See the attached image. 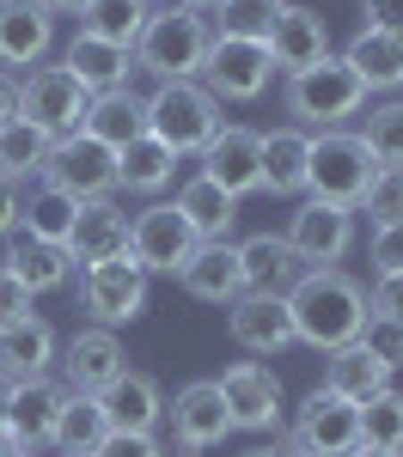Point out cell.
<instances>
[{"mask_svg":"<svg viewBox=\"0 0 403 457\" xmlns=\"http://www.w3.org/2000/svg\"><path fill=\"white\" fill-rule=\"evenodd\" d=\"M288 317H293V342L306 348H348L366 329V287L348 269H306L288 293Z\"/></svg>","mask_w":403,"mask_h":457,"instance_id":"cell-1","label":"cell"},{"mask_svg":"<svg viewBox=\"0 0 403 457\" xmlns=\"http://www.w3.org/2000/svg\"><path fill=\"white\" fill-rule=\"evenodd\" d=\"M208 12H196V6H178V0H159L153 12H147L141 37H135V73H147L153 86H165V79H196L202 62H208Z\"/></svg>","mask_w":403,"mask_h":457,"instance_id":"cell-2","label":"cell"},{"mask_svg":"<svg viewBox=\"0 0 403 457\" xmlns=\"http://www.w3.org/2000/svg\"><path fill=\"white\" fill-rule=\"evenodd\" d=\"M366 98H373V92L355 79V68H348L342 55H324L318 68L288 73V92H281L293 129H306V135H318V129H342L348 116H361V110H366Z\"/></svg>","mask_w":403,"mask_h":457,"instance_id":"cell-3","label":"cell"},{"mask_svg":"<svg viewBox=\"0 0 403 457\" xmlns=\"http://www.w3.org/2000/svg\"><path fill=\"white\" fill-rule=\"evenodd\" d=\"M373 177H379V165H373V153L355 129H318L312 135V146H306V195L312 202L355 213Z\"/></svg>","mask_w":403,"mask_h":457,"instance_id":"cell-4","label":"cell"},{"mask_svg":"<svg viewBox=\"0 0 403 457\" xmlns=\"http://www.w3.org/2000/svg\"><path fill=\"white\" fill-rule=\"evenodd\" d=\"M220 104L202 92V79H165L147 92V135L159 146H172L178 159H196L202 146L220 135Z\"/></svg>","mask_w":403,"mask_h":457,"instance_id":"cell-5","label":"cell"},{"mask_svg":"<svg viewBox=\"0 0 403 457\" xmlns=\"http://www.w3.org/2000/svg\"><path fill=\"white\" fill-rule=\"evenodd\" d=\"M86 110H92V92H86L62 62H43V68L19 73V116H25L31 129H43L49 141L80 135V129H86Z\"/></svg>","mask_w":403,"mask_h":457,"instance_id":"cell-6","label":"cell"},{"mask_svg":"<svg viewBox=\"0 0 403 457\" xmlns=\"http://www.w3.org/2000/svg\"><path fill=\"white\" fill-rule=\"evenodd\" d=\"M147 287H153V275L122 250V256H110V262L80 269V305H86L92 323L122 329V323H135V317L147 312Z\"/></svg>","mask_w":403,"mask_h":457,"instance_id":"cell-7","label":"cell"},{"mask_svg":"<svg viewBox=\"0 0 403 457\" xmlns=\"http://www.w3.org/2000/svg\"><path fill=\"white\" fill-rule=\"evenodd\" d=\"M196 79H202V92H208L220 110L226 104H256V98L269 92V79H275V62H269L263 43L214 37V43H208V62H202Z\"/></svg>","mask_w":403,"mask_h":457,"instance_id":"cell-8","label":"cell"},{"mask_svg":"<svg viewBox=\"0 0 403 457\" xmlns=\"http://www.w3.org/2000/svg\"><path fill=\"white\" fill-rule=\"evenodd\" d=\"M37 183L62 189L73 202H105V195H116V146L92 141L86 129L80 135H62V141L49 146V165H43Z\"/></svg>","mask_w":403,"mask_h":457,"instance_id":"cell-9","label":"cell"},{"mask_svg":"<svg viewBox=\"0 0 403 457\" xmlns=\"http://www.w3.org/2000/svg\"><path fill=\"white\" fill-rule=\"evenodd\" d=\"M288 445L299 457H348L355 445H361V409L342 403V396H330V390L318 385L299 409H293Z\"/></svg>","mask_w":403,"mask_h":457,"instance_id":"cell-10","label":"cell"},{"mask_svg":"<svg viewBox=\"0 0 403 457\" xmlns=\"http://www.w3.org/2000/svg\"><path fill=\"white\" fill-rule=\"evenodd\" d=\"M129 372V353H122V336L105 329V323H86V329H73L62 353H55V378L68 385V396H98L110 378H122Z\"/></svg>","mask_w":403,"mask_h":457,"instance_id":"cell-11","label":"cell"},{"mask_svg":"<svg viewBox=\"0 0 403 457\" xmlns=\"http://www.w3.org/2000/svg\"><path fill=\"white\" fill-rule=\"evenodd\" d=\"M202 245L189 232V220L178 213V202H147L141 213H129V256L147 275H178L189 262V250Z\"/></svg>","mask_w":403,"mask_h":457,"instance_id":"cell-12","label":"cell"},{"mask_svg":"<svg viewBox=\"0 0 403 457\" xmlns=\"http://www.w3.org/2000/svg\"><path fill=\"white\" fill-rule=\"evenodd\" d=\"M214 390H220V403H226V415H232V433H269V427H281V378H275V366L232 360L214 378Z\"/></svg>","mask_w":403,"mask_h":457,"instance_id":"cell-13","label":"cell"},{"mask_svg":"<svg viewBox=\"0 0 403 457\" xmlns=\"http://www.w3.org/2000/svg\"><path fill=\"white\" fill-rule=\"evenodd\" d=\"M281 238L293 245V256H299L306 269H342V256L355 250V213L299 195V208L288 213V232H281Z\"/></svg>","mask_w":403,"mask_h":457,"instance_id":"cell-14","label":"cell"},{"mask_svg":"<svg viewBox=\"0 0 403 457\" xmlns=\"http://www.w3.org/2000/svg\"><path fill=\"white\" fill-rule=\"evenodd\" d=\"M196 159H202V177L239 202L263 189V129H251V122H220V135Z\"/></svg>","mask_w":403,"mask_h":457,"instance_id":"cell-15","label":"cell"},{"mask_svg":"<svg viewBox=\"0 0 403 457\" xmlns=\"http://www.w3.org/2000/svg\"><path fill=\"white\" fill-rule=\"evenodd\" d=\"M226 336H232V348L251 353V360L288 353L293 348L288 299H275V293H239V299L226 305Z\"/></svg>","mask_w":403,"mask_h":457,"instance_id":"cell-16","label":"cell"},{"mask_svg":"<svg viewBox=\"0 0 403 457\" xmlns=\"http://www.w3.org/2000/svg\"><path fill=\"white\" fill-rule=\"evenodd\" d=\"M62 409H68V385H62L55 372H49V378H31V385H13V396H6V433L19 439V452L25 457L49 452Z\"/></svg>","mask_w":403,"mask_h":457,"instance_id":"cell-17","label":"cell"},{"mask_svg":"<svg viewBox=\"0 0 403 457\" xmlns=\"http://www.w3.org/2000/svg\"><path fill=\"white\" fill-rule=\"evenodd\" d=\"M165 421H172V439H178L183 452H214V445H226V433H232V415H226V403H220L214 378L183 385L178 396L165 403Z\"/></svg>","mask_w":403,"mask_h":457,"instance_id":"cell-18","label":"cell"},{"mask_svg":"<svg viewBox=\"0 0 403 457\" xmlns=\"http://www.w3.org/2000/svg\"><path fill=\"white\" fill-rule=\"evenodd\" d=\"M55 49V12L37 0H0V73L43 68Z\"/></svg>","mask_w":403,"mask_h":457,"instance_id":"cell-19","label":"cell"},{"mask_svg":"<svg viewBox=\"0 0 403 457\" xmlns=\"http://www.w3.org/2000/svg\"><path fill=\"white\" fill-rule=\"evenodd\" d=\"M269 62L281 73H306V68H318L324 55H336L330 49V19L318 12V6H299V0H288V12L275 19V31H269Z\"/></svg>","mask_w":403,"mask_h":457,"instance_id":"cell-20","label":"cell"},{"mask_svg":"<svg viewBox=\"0 0 403 457\" xmlns=\"http://www.w3.org/2000/svg\"><path fill=\"white\" fill-rule=\"evenodd\" d=\"M129 250V208L105 195V202H80L73 213V232H68V256L73 269H92V262H110Z\"/></svg>","mask_w":403,"mask_h":457,"instance_id":"cell-21","label":"cell"},{"mask_svg":"<svg viewBox=\"0 0 403 457\" xmlns=\"http://www.w3.org/2000/svg\"><path fill=\"white\" fill-rule=\"evenodd\" d=\"M55 329L43 323V317H19V323H0V378L6 385H31V378H49L55 372Z\"/></svg>","mask_w":403,"mask_h":457,"instance_id":"cell-22","label":"cell"},{"mask_svg":"<svg viewBox=\"0 0 403 457\" xmlns=\"http://www.w3.org/2000/svg\"><path fill=\"white\" fill-rule=\"evenodd\" d=\"M239 275H245V293H275V299H288L293 281L306 275V262L293 256V245L281 232H251V238H239Z\"/></svg>","mask_w":403,"mask_h":457,"instance_id":"cell-23","label":"cell"},{"mask_svg":"<svg viewBox=\"0 0 403 457\" xmlns=\"http://www.w3.org/2000/svg\"><path fill=\"white\" fill-rule=\"evenodd\" d=\"M98 409H105L110 433H159L165 421V390L153 385L147 372H122L98 390Z\"/></svg>","mask_w":403,"mask_h":457,"instance_id":"cell-24","label":"cell"},{"mask_svg":"<svg viewBox=\"0 0 403 457\" xmlns=\"http://www.w3.org/2000/svg\"><path fill=\"white\" fill-rule=\"evenodd\" d=\"M398 378V366H385L379 353L366 348V342H348V348H330L324 353V390L330 396H342V403H373L379 390H391Z\"/></svg>","mask_w":403,"mask_h":457,"instance_id":"cell-25","label":"cell"},{"mask_svg":"<svg viewBox=\"0 0 403 457\" xmlns=\"http://www.w3.org/2000/svg\"><path fill=\"white\" fill-rule=\"evenodd\" d=\"M62 68L98 98V92H122L129 79H135V49H116V43H98V37H68V49H62Z\"/></svg>","mask_w":403,"mask_h":457,"instance_id":"cell-26","label":"cell"},{"mask_svg":"<svg viewBox=\"0 0 403 457\" xmlns=\"http://www.w3.org/2000/svg\"><path fill=\"white\" fill-rule=\"evenodd\" d=\"M178 287L202 305H232L245 293V275H239V250L232 245H196L189 262L178 269Z\"/></svg>","mask_w":403,"mask_h":457,"instance_id":"cell-27","label":"cell"},{"mask_svg":"<svg viewBox=\"0 0 403 457\" xmlns=\"http://www.w3.org/2000/svg\"><path fill=\"white\" fill-rule=\"evenodd\" d=\"M0 269L6 275H19V281L31 287V293H62L73 281V256L68 245H49V238H25V232H13L6 250H0Z\"/></svg>","mask_w":403,"mask_h":457,"instance_id":"cell-28","label":"cell"},{"mask_svg":"<svg viewBox=\"0 0 403 457\" xmlns=\"http://www.w3.org/2000/svg\"><path fill=\"white\" fill-rule=\"evenodd\" d=\"M178 213L189 220V232H196L202 245H232V232H239V195H226V189L208 183L202 171L178 189Z\"/></svg>","mask_w":403,"mask_h":457,"instance_id":"cell-29","label":"cell"},{"mask_svg":"<svg viewBox=\"0 0 403 457\" xmlns=\"http://www.w3.org/2000/svg\"><path fill=\"white\" fill-rule=\"evenodd\" d=\"M342 62L355 68V79H361L366 92H398V86H403V37L361 25V31L348 37Z\"/></svg>","mask_w":403,"mask_h":457,"instance_id":"cell-30","label":"cell"},{"mask_svg":"<svg viewBox=\"0 0 403 457\" xmlns=\"http://www.w3.org/2000/svg\"><path fill=\"white\" fill-rule=\"evenodd\" d=\"M172 177H178V153L159 146L153 135H135L116 153V189H129V195H153L159 202L172 189Z\"/></svg>","mask_w":403,"mask_h":457,"instance_id":"cell-31","label":"cell"},{"mask_svg":"<svg viewBox=\"0 0 403 457\" xmlns=\"http://www.w3.org/2000/svg\"><path fill=\"white\" fill-rule=\"evenodd\" d=\"M306 129H263V195H306Z\"/></svg>","mask_w":403,"mask_h":457,"instance_id":"cell-32","label":"cell"},{"mask_svg":"<svg viewBox=\"0 0 403 457\" xmlns=\"http://www.w3.org/2000/svg\"><path fill=\"white\" fill-rule=\"evenodd\" d=\"M86 135L122 153L135 135H147V98L135 92V86H122V92H98L92 110H86Z\"/></svg>","mask_w":403,"mask_h":457,"instance_id":"cell-33","label":"cell"},{"mask_svg":"<svg viewBox=\"0 0 403 457\" xmlns=\"http://www.w3.org/2000/svg\"><path fill=\"white\" fill-rule=\"evenodd\" d=\"M73 213H80V202L62 195V189H49V183H25V189H19V232H25V238L68 245Z\"/></svg>","mask_w":403,"mask_h":457,"instance_id":"cell-34","label":"cell"},{"mask_svg":"<svg viewBox=\"0 0 403 457\" xmlns=\"http://www.w3.org/2000/svg\"><path fill=\"white\" fill-rule=\"evenodd\" d=\"M153 0H86L73 19H80V37H98V43H116V49H135Z\"/></svg>","mask_w":403,"mask_h":457,"instance_id":"cell-35","label":"cell"},{"mask_svg":"<svg viewBox=\"0 0 403 457\" xmlns=\"http://www.w3.org/2000/svg\"><path fill=\"white\" fill-rule=\"evenodd\" d=\"M49 146H55V141H49L43 129H31L25 116H13V122L0 129V177H6V183H19V189L37 183L43 165H49Z\"/></svg>","mask_w":403,"mask_h":457,"instance_id":"cell-36","label":"cell"},{"mask_svg":"<svg viewBox=\"0 0 403 457\" xmlns=\"http://www.w3.org/2000/svg\"><path fill=\"white\" fill-rule=\"evenodd\" d=\"M281 12H288V0H214L208 6V31L239 37V43H269Z\"/></svg>","mask_w":403,"mask_h":457,"instance_id":"cell-37","label":"cell"},{"mask_svg":"<svg viewBox=\"0 0 403 457\" xmlns=\"http://www.w3.org/2000/svg\"><path fill=\"white\" fill-rule=\"evenodd\" d=\"M105 433H110V427H105V409H98V396H68V409H62V421H55V439H49V452H55V457H92Z\"/></svg>","mask_w":403,"mask_h":457,"instance_id":"cell-38","label":"cell"},{"mask_svg":"<svg viewBox=\"0 0 403 457\" xmlns=\"http://www.w3.org/2000/svg\"><path fill=\"white\" fill-rule=\"evenodd\" d=\"M373 153V165H403V98H385V104H373V116H361V129H355Z\"/></svg>","mask_w":403,"mask_h":457,"instance_id":"cell-39","label":"cell"},{"mask_svg":"<svg viewBox=\"0 0 403 457\" xmlns=\"http://www.w3.org/2000/svg\"><path fill=\"white\" fill-rule=\"evenodd\" d=\"M361 445L379 452H403V390H379L373 403H361Z\"/></svg>","mask_w":403,"mask_h":457,"instance_id":"cell-40","label":"cell"},{"mask_svg":"<svg viewBox=\"0 0 403 457\" xmlns=\"http://www.w3.org/2000/svg\"><path fill=\"white\" fill-rule=\"evenodd\" d=\"M373 226H391V220H403V165H379V177L366 183V195H361V208Z\"/></svg>","mask_w":403,"mask_h":457,"instance_id":"cell-41","label":"cell"},{"mask_svg":"<svg viewBox=\"0 0 403 457\" xmlns=\"http://www.w3.org/2000/svg\"><path fill=\"white\" fill-rule=\"evenodd\" d=\"M366 317L403 323V275H373V287H366Z\"/></svg>","mask_w":403,"mask_h":457,"instance_id":"cell-42","label":"cell"},{"mask_svg":"<svg viewBox=\"0 0 403 457\" xmlns=\"http://www.w3.org/2000/svg\"><path fill=\"white\" fill-rule=\"evenodd\" d=\"M373 275H403V220L373 226Z\"/></svg>","mask_w":403,"mask_h":457,"instance_id":"cell-43","label":"cell"},{"mask_svg":"<svg viewBox=\"0 0 403 457\" xmlns=\"http://www.w3.org/2000/svg\"><path fill=\"white\" fill-rule=\"evenodd\" d=\"M92 457H165L159 433H105Z\"/></svg>","mask_w":403,"mask_h":457,"instance_id":"cell-44","label":"cell"},{"mask_svg":"<svg viewBox=\"0 0 403 457\" xmlns=\"http://www.w3.org/2000/svg\"><path fill=\"white\" fill-rule=\"evenodd\" d=\"M361 342L385 366H403V323H379V317H366V329H361Z\"/></svg>","mask_w":403,"mask_h":457,"instance_id":"cell-45","label":"cell"},{"mask_svg":"<svg viewBox=\"0 0 403 457\" xmlns=\"http://www.w3.org/2000/svg\"><path fill=\"white\" fill-rule=\"evenodd\" d=\"M31 312H37V293L19 275L0 269V323H19V317H31Z\"/></svg>","mask_w":403,"mask_h":457,"instance_id":"cell-46","label":"cell"},{"mask_svg":"<svg viewBox=\"0 0 403 457\" xmlns=\"http://www.w3.org/2000/svg\"><path fill=\"white\" fill-rule=\"evenodd\" d=\"M373 31H398L403 37V0H361Z\"/></svg>","mask_w":403,"mask_h":457,"instance_id":"cell-47","label":"cell"},{"mask_svg":"<svg viewBox=\"0 0 403 457\" xmlns=\"http://www.w3.org/2000/svg\"><path fill=\"white\" fill-rule=\"evenodd\" d=\"M13 232H19V183L0 177V238H13Z\"/></svg>","mask_w":403,"mask_h":457,"instance_id":"cell-48","label":"cell"},{"mask_svg":"<svg viewBox=\"0 0 403 457\" xmlns=\"http://www.w3.org/2000/svg\"><path fill=\"white\" fill-rule=\"evenodd\" d=\"M19 116V73H0V129Z\"/></svg>","mask_w":403,"mask_h":457,"instance_id":"cell-49","label":"cell"},{"mask_svg":"<svg viewBox=\"0 0 403 457\" xmlns=\"http://www.w3.org/2000/svg\"><path fill=\"white\" fill-rule=\"evenodd\" d=\"M37 6H49V12H55V19H73V12H80V6H86V0H37Z\"/></svg>","mask_w":403,"mask_h":457,"instance_id":"cell-50","label":"cell"},{"mask_svg":"<svg viewBox=\"0 0 403 457\" xmlns=\"http://www.w3.org/2000/svg\"><path fill=\"white\" fill-rule=\"evenodd\" d=\"M245 457H299V452H293L288 439H275V445H256V452H245Z\"/></svg>","mask_w":403,"mask_h":457,"instance_id":"cell-51","label":"cell"},{"mask_svg":"<svg viewBox=\"0 0 403 457\" xmlns=\"http://www.w3.org/2000/svg\"><path fill=\"white\" fill-rule=\"evenodd\" d=\"M0 457H25V452H19V439L6 433V421H0Z\"/></svg>","mask_w":403,"mask_h":457,"instance_id":"cell-52","label":"cell"},{"mask_svg":"<svg viewBox=\"0 0 403 457\" xmlns=\"http://www.w3.org/2000/svg\"><path fill=\"white\" fill-rule=\"evenodd\" d=\"M348 457H403V452H379V445H355Z\"/></svg>","mask_w":403,"mask_h":457,"instance_id":"cell-53","label":"cell"},{"mask_svg":"<svg viewBox=\"0 0 403 457\" xmlns=\"http://www.w3.org/2000/svg\"><path fill=\"white\" fill-rule=\"evenodd\" d=\"M6 396H13V385H6V378H0V421H6Z\"/></svg>","mask_w":403,"mask_h":457,"instance_id":"cell-54","label":"cell"},{"mask_svg":"<svg viewBox=\"0 0 403 457\" xmlns=\"http://www.w3.org/2000/svg\"><path fill=\"white\" fill-rule=\"evenodd\" d=\"M178 6H196V12H208V6H214V0H178Z\"/></svg>","mask_w":403,"mask_h":457,"instance_id":"cell-55","label":"cell"}]
</instances>
